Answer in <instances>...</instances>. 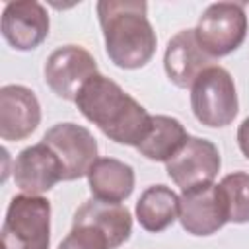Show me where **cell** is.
<instances>
[{
  "instance_id": "obj_16",
  "label": "cell",
  "mask_w": 249,
  "mask_h": 249,
  "mask_svg": "<svg viewBox=\"0 0 249 249\" xmlns=\"http://www.w3.org/2000/svg\"><path fill=\"white\" fill-rule=\"evenodd\" d=\"M189 140L181 121L169 115H152V128L136 146L140 156L150 161H169Z\"/></svg>"
},
{
  "instance_id": "obj_4",
  "label": "cell",
  "mask_w": 249,
  "mask_h": 249,
  "mask_svg": "<svg viewBox=\"0 0 249 249\" xmlns=\"http://www.w3.org/2000/svg\"><path fill=\"white\" fill-rule=\"evenodd\" d=\"M191 109L196 121L210 128H222L233 123L239 101L231 74L212 64L206 68L191 88Z\"/></svg>"
},
{
  "instance_id": "obj_9",
  "label": "cell",
  "mask_w": 249,
  "mask_h": 249,
  "mask_svg": "<svg viewBox=\"0 0 249 249\" xmlns=\"http://www.w3.org/2000/svg\"><path fill=\"white\" fill-rule=\"evenodd\" d=\"M179 222L187 233L196 237H206L222 230L230 220L220 183L183 191L179 196Z\"/></svg>"
},
{
  "instance_id": "obj_1",
  "label": "cell",
  "mask_w": 249,
  "mask_h": 249,
  "mask_svg": "<svg viewBox=\"0 0 249 249\" xmlns=\"http://www.w3.org/2000/svg\"><path fill=\"white\" fill-rule=\"evenodd\" d=\"M74 103L109 140L123 146L136 148L152 128V115L103 74L86 82Z\"/></svg>"
},
{
  "instance_id": "obj_18",
  "label": "cell",
  "mask_w": 249,
  "mask_h": 249,
  "mask_svg": "<svg viewBox=\"0 0 249 249\" xmlns=\"http://www.w3.org/2000/svg\"><path fill=\"white\" fill-rule=\"evenodd\" d=\"M226 204H228V220L233 224L249 222V173L233 171L224 175L220 181Z\"/></svg>"
},
{
  "instance_id": "obj_10",
  "label": "cell",
  "mask_w": 249,
  "mask_h": 249,
  "mask_svg": "<svg viewBox=\"0 0 249 249\" xmlns=\"http://www.w3.org/2000/svg\"><path fill=\"white\" fill-rule=\"evenodd\" d=\"M49 14L41 2H8L2 12V37L14 51H33L49 37Z\"/></svg>"
},
{
  "instance_id": "obj_20",
  "label": "cell",
  "mask_w": 249,
  "mask_h": 249,
  "mask_svg": "<svg viewBox=\"0 0 249 249\" xmlns=\"http://www.w3.org/2000/svg\"><path fill=\"white\" fill-rule=\"evenodd\" d=\"M237 146L241 154L249 160V117H245L237 128Z\"/></svg>"
},
{
  "instance_id": "obj_6",
  "label": "cell",
  "mask_w": 249,
  "mask_h": 249,
  "mask_svg": "<svg viewBox=\"0 0 249 249\" xmlns=\"http://www.w3.org/2000/svg\"><path fill=\"white\" fill-rule=\"evenodd\" d=\"M62 165V181L88 177L89 167L97 160V140L93 134L76 123H58L51 126L43 140Z\"/></svg>"
},
{
  "instance_id": "obj_5",
  "label": "cell",
  "mask_w": 249,
  "mask_h": 249,
  "mask_svg": "<svg viewBox=\"0 0 249 249\" xmlns=\"http://www.w3.org/2000/svg\"><path fill=\"white\" fill-rule=\"evenodd\" d=\"M247 35V16L239 2H214L196 21L195 37L210 58L237 51Z\"/></svg>"
},
{
  "instance_id": "obj_7",
  "label": "cell",
  "mask_w": 249,
  "mask_h": 249,
  "mask_svg": "<svg viewBox=\"0 0 249 249\" xmlns=\"http://www.w3.org/2000/svg\"><path fill=\"white\" fill-rule=\"evenodd\" d=\"M45 82L51 91L64 99L76 101L86 82L99 74L95 58L80 45H64L54 49L43 68Z\"/></svg>"
},
{
  "instance_id": "obj_13",
  "label": "cell",
  "mask_w": 249,
  "mask_h": 249,
  "mask_svg": "<svg viewBox=\"0 0 249 249\" xmlns=\"http://www.w3.org/2000/svg\"><path fill=\"white\" fill-rule=\"evenodd\" d=\"M214 58H210L198 45L195 29H181L175 33L163 54V68L171 84L177 88H193L195 80L210 68Z\"/></svg>"
},
{
  "instance_id": "obj_2",
  "label": "cell",
  "mask_w": 249,
  "mask_h": 249,
  "mask_svg": "<svg viewBox=\"0 0 249 249\" xmlns=\"http://www.w3.org/2000/svg\"><path fill=\"white\" fill-rule=\"evenodd\" d=\"M97 19L111 62L124 70L146 66L156 53V31L144 0H101Z\"/></svg>"
},
{
  "instance_id": "obj_8",
  "label": "cell",
  "mask_w": 249,
  "mask_h": 249,
  "mask_svg": "<svg viewBox=\"0 0 249 249\" xmlns=\"http://www.w3.org/2000/svg\"><path fill=\"white\" fill-rule=\"evenodd\" d=\"M220 167L222 158L218 146L198 136H189L185 146L169 161H165V171L169 179L181 191L214 183Z\"/></svg>"
},
{
  "instance_id": "obj_3",
  "label": "cell",
  "mask_w": 249,
  "mask_h": 249,
  "mask_svg": "<svg viewBox=\"0 0 249 249\" xmlns=\"http://www.w3.org/2000/svg\"><path fill=\"white\" fill-rule=\"evenodd\" d=\"M51 202L45 196L18 195L2 224V249H49Z\"/></svg>"
},
{
  "instance_id": "obj_15",
  "label": "cell",
  "mask_w": 249,
  "mask_h": 249,
  "mask_svg": "<svg viewBox=\"0 0 249 249\" xmlns=\"http://www.w3.org/2000/svg\"><path fill=\"white\" fill-rule=\"evenodd\" d=\"M134 212L140 228L160 233L179 218V196L165 185H152L140 195Z\"/></svg>"
},
{
  "instance_id": "obj_19",
  "label": "cell",
  "mask_w": 249,
  "mask_h": 249,
  "mask_svg": "<svg viewBox=\"0 0 249 249\" xmlns=\"http://www.w3.org/2000/svg\"><path fill=\"white\" fill-rule=\"evenodd\" d=\"M56 249H117V247L113 239L95 224L88 220L72 218V230Z\"/></svg>"
},
{
  "instance_id": "obj_12",
  "label": "cell",
  "mask_w": 249,
  "mask_h": 249,
  "mask_svg": "<svg viewBox=\"0 0 249 249\" xmlns=\"http://www.w3.org/2000/svg\"><path fill=\"white\" fill-rule=\"evenodd\" d=\"M41 123V105L37 95L19 84H8L0 89V136L8 142L25 140Z\"/></svg>"
},
{
  "instance_id": "obj_11",
  "label": "cell",
  "mask_w": 249,
  "mask_h": 249,
  "mask_svg": "<svg viewBox=\"0 0 249 249\" xmlns=\"http://www.w3.org/2000/svg\"><path fill=\"white\" fill-rule=\"evenodd\" d=\"M12 177L23 195L41 196L62 181V165L54 152L47 144L39 142L23 148L16 156Z\"/></svg>"
},
{
  "instance_id": "obj_17",
  "label": "cell",
  "mask_w": 249,
  "mask_h": 249,
  "mask_svg": "<svg viewBox=\"0 0 249 249\" xmlns=\"http://www.w3.org/2000/svg\"><path fill=\"white\" fill-rule=\"evenodd\" d=\"M74 218L88 220L101 228L115 243V247L128 241L132 233V216L130 210L119 202H103L97 198L86 200L76 212Z\"/></svg>"
},
{
  "instance_id": "obj_14",
  "label": "cell",
  "mask_w": 249,
  "mask_h": 249,
  "mask_svg": "<svg viewBox=\"0 0 249 249\" xmlns=\"http://www.w3.org/2000/svg\"><path fill=\"white\" fill-rule=\"evenodd\" d=\"M88 185L93 198L121 204L134 191V169L117 158H97L88 171Z\"/></svg>"
}]
</instances>
